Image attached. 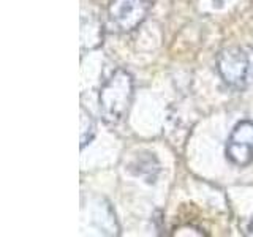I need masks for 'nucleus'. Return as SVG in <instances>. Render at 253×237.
Returning a JSON list of instances; mask_svg holds the SVG:
<instances>
[{
	"instance_id": "nucleus-1",
	"label": "nucleus",
	"mask_w": 253,
	"mask_h": 237,
	"mask_svg": "<svg viewBox=\"0 0 253 237\" xmlns=\"http://www.w3.org/2000/svg\"><path fill=\"white\" fill-rule=\"evenodd\" d=\"M134 98V79L125 68L114 70L98 93V111L108 125H119L128 114Z\"/></svg>"
},
{
	"instance_id": "nucleus-2",
	"label": "nucleus",
	"mask_w": 253,
	"mask_h": 237,
	"mask_svg": "<svg viewBox=\"0 0 253 237\" xmlns=\"http://www.w3.org/2000/svg\"><path fill=\"white\" fill-rule=\"evenodd\" d=\"M217 71L223 82L236 90L253 84V46H228L217 55Z\"/></svg>"
},
{
	"instance_id": "nucleus-3",
	"label": "nucleus",
	"mask_w": 253,
	"mask_h": 237,
	"mask_svg": "<svg viewBox=\"0 0 253 237\" xmlns=\"http://www.w3.org/2000/svg\"><path fill=\"white\" fill-rule=\"evenodd\" d=\"M150 8L149 0H111L108 19L116 32L128 34L146 21Z\"/></svg>"
},
{
	"instance_id": "nucleus-4",
	"label": "nucleus",
	"mask_w": 253,
	"mask_h": 237,
	"mask_svg": "<svg viewBox=\"0 0 253 237\" xmlns=\"http://www.w3.org/2000/svg\"><path fill=\"white\" fill-rule=\"evenodd\" d=\"M228 160L236 166H249L253 161V122L236 123L226 144Z\"/></svg>"
},
{
	"instance_id": "nucleus-5",
	"label": "nucleus",
	"mask_w": 253,
	"mask_h": 237,
	"mask_svg": "<svg viewBox=\"0 0 253 237\" xmlns=\"http://www.w3.org/2000/svg\"><path fill=\"white\" fill-rule=\"evenodd\" d=\"M130 169L136 174V176L146 179V182L152 184L155 182L158 172H160V163H158L157 157L150 152H142L133 160L130 164Z\"/></svg>"
},
{
	"instance_id": "nucleus-6",
	"label": "nucleus",
	"mask_w": 253,
	"mask_h": 237,
	"mask_svg": "<svg viewBox=\"0 0 253 237\" xmlns=\"http://www.w3.org/2000/svg\"><path fill=\"white\" fill-rule=\"evenodd\" d=\"M103 43V26L97 19H89L85 24L83 19L81 26V46L83 49H93Z\"/></svg>"
},
{
	"instance_id": "nucleus-7",
	"label": "nucleus",
	"mask_w": 253,
	"mask_h": 237,
	"mask_svg": "<svg viewBox=\"0 0 253 237\" xmlns=\"http://www.w3.org/2000/svg\"><path fill=\"white\" fill-rule=\"evenodd\" d=\"M95 133H97L95 118L84 106H81V149H84L93 139Z\"/></svg>"
},
{
	"instance_id": "nucleus-8",
	"label": "nucleus",
	"mask_w": 253,
	"mask_h": 237,
	"mask_svg": "<svg viewBox=\"0 0 253 237\" xmlns=\"http://www.w3.org/2000/svg\"><path fill=\"white\" fill-rule=\"evenodd\" d=\"M245 234H247V236H253V217H252L250 223L247 226V233H245Z\"/></svg>"
}]
</instances>
